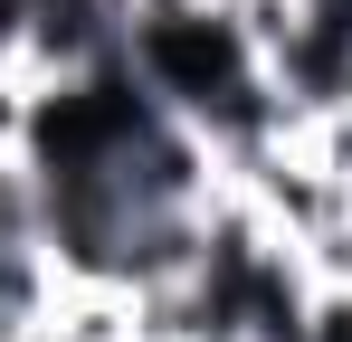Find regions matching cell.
Wrapping results in <instances>:
<instances>
[{
    "mask_svg": "<svg viewBox=\"0 0 352 342\" xmlns=\"http://www.w3.org/2000/svg\"><path fill=\"white\" fill-rule=\"evenodd\" d=\"M58 295H67V276H58V257H48V238H0V333L29 342L58 314Z\"/></svg>",
    "mask_w": 352,
    "mask_h": 342,
    "instance_id": "cell-1",
    "label": "cell"
},
{
    "mask_svg": "<svg viewBox=\"0 0 352 342\" xmlns=\"http://www.w3.org/2000/svg\"><path fill=\"white\" fill-rule=\"evenodd\" d=\"M38 209H48L38 200V162L0 143V238H38Z\"/></svg>",
    "mask_w": 352,
    "mask_h": 342,
    "instance_id": "cell-2",
    "label": "cell"
}]
</instances>
